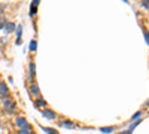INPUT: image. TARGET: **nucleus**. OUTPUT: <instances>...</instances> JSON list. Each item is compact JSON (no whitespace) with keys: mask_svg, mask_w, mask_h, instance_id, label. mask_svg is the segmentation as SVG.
<instances>
[{"mask_svg":"<svg viewBox=\"0 0 149 134\" xmlns=\"http://www.w3.org/2000/svg\"><path fill=\"white\" fill-rule=\"evenodd\" d=\"M2 104H3V107H5V110L8 112V113H12L17 109V104H15V101L10 99V97L8 95V97H3L2 99Z\"/></svg>","mask_w":149,"mask_h":134,"instance_id":"1","label":"nucleus"},{"mask_svg":"<svg viewBox=\"0 0 149 134\" xmlns=\"http://www.w3.org/2000/svg\"><path fill=\"white\" fill-rule=\"evenodd\" d=\"M15 124L18 125L19 130H31L30 124L27 122V119H26V118H22V116H18V118L15 119Z\"/></svg>","mask_w":149,"mask_h":134,"instance_id":"2","label":"nucleus"},{"mask_svg":"<svg viewBox=\"0 0 149 134\" xmlns=\"http://www.w3.org/2000/svg\"><path fill=\"white\" fill-rule=\"evenodd\" d=\"M42 115H43V118H46V119H55V118H57V113H55L54 110H51V109H43Z\"/></svg>","mask_w":149,"mask_h":134,"instance_id":"3","label":"nucleus"},{"mask_svg":"<svg viewBox=\"0 0 149 134\" xmlns=\"http://www.w3.org/2000/svg\"><path fill=\"white\" fill-rule=\"evenodd\" d=\"M9 95V88H8V85L5 82H0V97H8Z\"/></svg>","mask_w":149,"mask_h":134,"instance_id":"4","label":"nucleus"},{"mask_svg":"<svg viewBox=\"0 0 149 134\" xmlns=\"http://www.w3.org/2000/svg\"><path fill=\"white\" fill-rule=\"evenodd\" d=\"M17 27H15V24L14 22H5V26H3V30L6 31V34H9V33H12Z\"/></svg>","mask_w":149,"mask_h":134,"instance_id":"5","label":"nucleus"},{"mask_svg":"<svg viewBox=\"0 0 149 134\" xmlns=\"http://www.w3.org/2000/svg\"><path fill=\"white\" fill-rule=\"evenodd\" d=\"M30 94H33V95H36V97H39V94H40V90H39V87L33 82L31 83V87H30Z\"/></svg>","mask_w":149,"mask_h":134,"instance_id":"6","label":"nucleus"},{"mask_svg":"<svg viewBox=\"0 0 149 134\" xmlns=\"http://www.w3.org/2000/svg\"><path fill=\"white\" fill-rule=\"evenodd\" d=\"M60 125H61V127H64V128H74V127H76L73 122H70V121H61Z\"/></svg>","mask_w":149,"mask_h":134,"instance_id":"7","label":"nucleus"},{"mask_svg":"<svg viewBox=\"0 0 149 134\" xmlns=\"http://www.w3.org/2000/svg\"><path fill=\"white\" fill-rule=\"evenodd\" d=\"M34 106H36V107H45V106H46V101H45L43 99H36V100H34Z\"/></svg>","mask_w":149,"mask_h":134,"instance_id":"8","label":"nucleus"},{"mask_svg":"<svg viewBox=\"0 0 149 134\" xmlns=\"http://www.w3.org/2000/svg\"><path fill=\"white\" fill-rule=\"evenodd\" d=\"M37 5H39V0H33L31 9H30V15H34V14H36V8H37Z\"/></svg>","mask_w":149,"mask_h":134,"instance_id":"9","label":"nucleus"},{"mask_svg":"<svg viewBox=\"0 0 149 134\" xmlns=\"http://www.w3.org/2000/svg\"><path fill=\"white\" fill-rule=\"evenodd\" d=\"M34 69H36V67H34V63H30V66H29V73H30V78H31V79L34 78V73H36Z\"/></svg>","mask_w":149,"mask_h":134,"instance_id":"10","label":"nucleus"},{"mask_svg":"<svg viewBox=\"0 0 149 134\" xmlns=\"http://www.w3.org/2000/svg\"><path fill=\"white\" fill-rule=\"evenodd\" d=\"M113 130H115V127H103V128H100V131L104 133V134H109V133H112Z\"/></svg>","mask_w":149,"mask_h":134,"instance_id":"11","label":"nucleus"},{"mask_svg":"<svg viewBox=\"0 0 149 134\" xmlns=\"http://www.w3.org/2000/svg\"><path fill=\"white\" fill-rule=\"evenodd\" d=\"M42 130H43V131H45L46 134H58V133H57V131H55L54 128H49V127H43Z\"/></svg>","mask_w":149,"mask_h":134,"instance_id":"12","label":"nucleus"},{"mask_svg":"<svg viewBox=\"0 0 149 134\" xmlns=\"http://www.w3.org/2000/svg\"><path fill=\"white\" fill-rule=\"evenodd\" d=\"M21 36H22V27H21V26H18V28H17V37H18V40H17V42H18V43L21 42V40H19V39H21Z\"/></svg>","mask_w":149,"mask_h":134,"instance_id":"13","label":"nucleus"},{"mask_svg":"<svg viewBox=\"0 0 149 134\" xmlns=\"http://www.w3.org/2000/svg\"><path fill=\"white\" fill-rule=\"evenodd\" d=\"M36 46H37L36 40H31V43H30V49H31V51H36Z\"/></svg>","mask_w":149,"mask_h":134,"instance_id":"14","label":"nucleus"},{"mask_svg":"<svg viewBox=\"0 0 149 134\" xmlns=\"http://www.w3.org/2000/svg\"><path fill=\"white\" fill-rule=\"evenodd\" d=\"M143 34H145V40H146V43L149 45V33H148V30H143Z\"/></svg>","mask_w":149,"mask_h":134,"instance_id":"15","label":"nucleus"},{"mask_svg":"<svg viewBox=\"0 0 149 134\" xmlns=\"http://www.w3.org/2000/svg\"><path fill=\"white\" fill-rule=\"evenodd\" d=\"M18 134H33V133H31V130H19Z\"/></svg>","mask_w":149,"mask_h":134,"instance_id":"16","label":"nucleus"},{"mask_svg":"<svg viewBox=\"0 0 149 134\" xmlns=\"http://www.w3.org/2000/svg\"><path fill=\"white\" fill-rule=\"evenodd\" d=\"M140 115H142L140 112H137V113H134V115H133V118H131V119H133V122H134V121H137V119L140 118Z\"/></svg>","mask_w":149,"mask_h":134,"instance_id":"17","label":"nucleus"},{"mask_svg":"<svg viewBox=\"0 0 149 134\" xmlns=\"http://www.w3.org/2000/svg\"><path fill=\"white\" fill-rule=\"evenodd\" d=\"M142 5H143V6H145V8L149 10V0H142Z\"/></svg>","mask_w":149,"mask_h":134,"instance_id":"18","label":"nucleus"},{"mask_svg":"<svg viewBox=\"0 0 149 134\" xmlns=\"http://www.w3.org/2000/svg\"><path fill=\"white\" fill-rule=\"evenodd\" d=\"M133 131H130V130H127V131H122V133H119V134H131Z\"/></svg>","mask_w":149,"mask_h":134,"instance_id":"19","label":"nucleus"}]
</instances>
